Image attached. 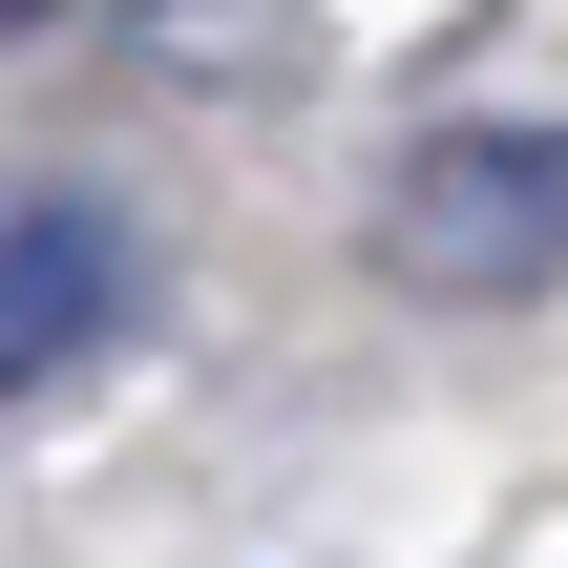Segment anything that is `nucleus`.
Returning <instances> with one entry per match:
<instances>
[{"mask_svg":"<svg viewBox=\"0 0 568 568\" xmlns=\"http://www.w3.org/2000/svg\"><path fill=\"white\" fill-rule=\"evenodd\" d=\"M379 253L422 295H548L568 274V126H443L379 190Z\"/></svg>","mask_w":568,"mask_h":568,"instance_id":"obj_1","label":"nucleus"},{"mask_svg":"<svg viewBox=\"0 0 568 568\" xmlns=\"http://www.w3.org/2000/svg\"><path fill=\"white\" fill-rule=\"evenodd\" d=\"M105 274H126V232H105L84 190H21V211H0V400L105 337Z\"/></svg>","mask_w":568,"mask_h":568,"instance_id":"obj_2","label":"nucleus"},{"mask_svg":"<svg viewBox=\"0 0 568 568\" xmlns=\"http://www.w3.org/2000/svg\"><path fill=\"white\" fill-rule=\"evenodd\" d=\"M0 21H42V0H0Z\"/></svg>","mask_w":568,"mask_h":568,"instance_id":"obj_3","label":"nucleus"}]
</instances>
